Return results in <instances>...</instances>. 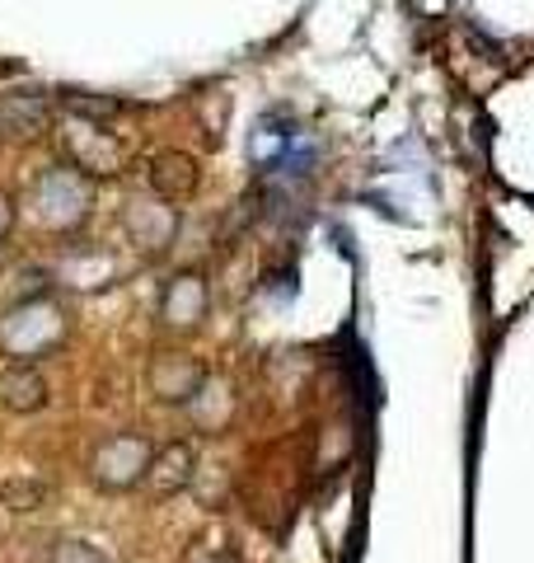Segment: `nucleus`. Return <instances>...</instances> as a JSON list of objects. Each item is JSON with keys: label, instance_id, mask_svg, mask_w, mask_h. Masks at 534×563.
Listing matches in <instances>:
<instances>
[{"label": "nucleus", "instance_id": "nucleus-1", "mask_svg": "<svg viewBox=\"0 0 534 563\" xmlns=\"http://www.w3.org/2000/svg\"><path fill=\"white\" fill-rule=\"evenodd\" d=\"M66 329L70 320L52 296H29V301L5 310V320H0V352L10 362H38L52 347L66 343Z\"/></svg>", "mask_w": 534, "mask_h": 563}, {"label": "nucleus", "instance_id": "nucleus-2", "mask_svg": "<svg viewBox=\"0 0 534 563\" xmlns=\"http://www.w3.org/2000/svg\"><path fill=\"white\" fill-rule=\"evenodd\" d=\"M33 207H38V221L52 225V231H76L89 217V207H94V184L76 165H52L33 184Z\"/></svg>", "mask_w": 534, "mask_h": 563}, {"label": "nucleus", "instance_id": "nucleus-3", "mask_svg": "<svg viewBox=\"0 0 534 563\" xmlns=\"http://www.w3.org/2000/svg\"><path fill=\"white\" fill-rule=\"evenodd\" d=\"M155 461V446L141 432H118L109 442H99L94 455H89V479L109 493H127L136 484H146Z\"/></svg>", "mask_w": 534, "mask_h": 563}, {"label": "nucleus", "instance_id": "nucleus-4", "mask_svg": "<svg viewBox=\"0 0 534 563\" xmlns=\"http://www.w3.org/2000/svg\"><path fill=\"white\" fill-rule=\"evenodd\" d=\"M207 385V366L188 352H159L151 362V395L159 404H192Z\"/></svg>", "mask_w": 534, "mask_h": 563}, {"label": "nucleus", "instance_id": "nucleus-5", "mask_svg": "<svg viewBox=\"0 0 534 563\" xmlns=\"http://www.w3.org/2000/svg\"><path fill=\"white\" fill-rule=\"evenodd\" d=\"M207 306H211L207 282L198 273H178L165 287V296H159V324L174 333H192V329H202Z\"/></svg>", "mask_w": 534, "mask_h": 563}, {"label": "nucleus", "instance_id": "nucleus-6", "mask_svg": "<svg viewBox=\"0 0 534 563\" xmlns=\"http://www.w3.org/2000/svg\"><path fill=\"white\" fill-rule=\"evenodd\" d=\"M127 235L132 244H141L146 254H159V250H169V240L178 231V217H174V207L165 198H151V202H132L127 207Z\"/></svg>", "mask_w": 534, "mask_h": 563}, {"label": "nucleus", "instance_id": "nucleus-7", "mask_svg": "<svg viewBox=\"0 0 534 563\" xmlns=\"http://www.w3.org/2000/svg\"><path fill=\"white\" fill-rule=\"evenodd\" d=\"M47 380L33 362H10L5 372H0V409L10 413H38L47 404Z\"/></svg>", "mask_w": 534, "mask_h": 563}, {"label": "nucleus", "instance_id": "nucleus-8", "mask_svg": "<svg viewBox=\"0 0 534 563\" xmlns=\"http://www.w3.org/2000/svg\"><path fill=\"white\" fill-rule=\"evenodd\" d=\"M70 155H76V169H85V174H118L122 169V141L94 128V122H89V128L80 122V132L70 136Z\"/></svg>", "mask_w": 534, "mask_h": 563}, {"label": "nucleus", "instance_id": "nucleus-9", "mask_svg": "<svg viewBox=\"0 0 534 563\" xmlns=\"http://www.w3.org/2000/svg\"><path fill=\"white\" fill-rule=\"evenodd\" d=\"M151 192L165 202H188L198 192V165L178 151H165L151 161Z\"/></svg>", "mask_w": 534, "mask_h": 563}, {"label": "nucleus", "instance_id": "nucleus-10", "mask_svg": "<svg viewBox=\"0 0 534 563\" xmlns=\"http://www.w3.org/2000/svg\"><path fill=\"white\" fill-rule=\"evenodd\" d=\"M47 99L38 95H10L0 99V136H38L47 128Z\"/></svg>", "mask_w": 534, "mask_h": 563}, {"label": "nucleus", "instance_id": "nucleus-11", "mask_svg": "<svg viewBox=\"0 0 534 563\" xmlns=\"http://www.w3.org/2000/svg\"><path fill=\"white\" fill-rule=\"evenodd\" d=\"M146 479L155 484L159 498H169V493L188 488V479H192V451H188L183 442H174V446H165V451H155V461H151V474H146Z\"/></svg>", "mask_w": 534, "mask_h": 563}, {"label": "nucleus", "instance_id": "nucleus-12", "mask_svg": "<svg viewBox=\"0 0 534 563\" xmlns=\"http://www.w3.org/2000/svg\"><path fill=\"white\" fill-rule=\"evenodd\" d=\"M47 503V484L43 479H5L0 484V507L5 512H38V507Z\"/></svg>", "mask_w": 534, "mask_h": 563}, {"label": "nucleus", "instance_id": "nucleus-13", "mask_svg": "<svg viewBox=\"0 0 534 563\" xmlns=\"http://www.w3.org/2000/svg\"><path fill=\"white\" fill-rule=\"evenodd\" d=\"M47 563H113L103 550H94L89 540H62L57 550H52V559Z\"/></svg>", "mask_w": 534, "mask_h": 563}, {"label": "nucleus", "instance_id": "nucleus-14", "mask_svg": "<svg viewBox=\"0 0 534 563\" xmlns=\"http://www.w3.org/2000/svg\"><path fill=\"white\" fill-rule=\"evenodd\" d=\"M66 109L70 113H76V118H89V122H94V118H113L118 113V103L113 99H99V95H66Z\"/></svg>", "mask_w": 534, "mask_h": 563}, {"label": "nucleus", "instance_id": "nucleus-15", "mask_svg": "<svg viewBox=\"0 0 534 563\" xmlns=\"http://www.w3.org/2000/svg\"><path fill=\"white\" fill-rule=\"evenodd\" d=\"M10 225H14V202L5 198V192H0V240L10 235Z\"/></svg>", "mask_w": 534, "mask_h": 563}, {"label": "nucleus", "instance_id": "nucleus-16", "mask_svg": "<svg viewBox=\"0 0 534 563\" xmlns=\"http://www.w3.org/2000/svg\"><path fill=\"white\" fill-rule=\"evenodd\" d=\"M207 563H230V559H225V554H221V559H207Z\"/></svg>", "mask_w": 534, "mask_h": 563}]
</instances>
